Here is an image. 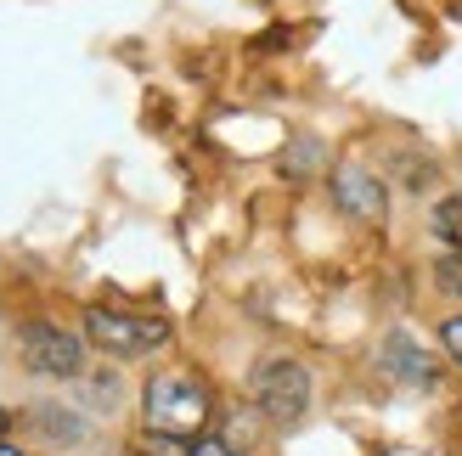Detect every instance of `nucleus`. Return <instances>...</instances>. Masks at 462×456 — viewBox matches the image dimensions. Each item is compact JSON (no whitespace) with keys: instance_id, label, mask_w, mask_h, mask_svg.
I'll use <instances>...</instances> for the list:
<instances>
[{"instance_id":"1","label":"nucleus","mask_w":462,"mask_h":456,"mask_svg":"<svg viewBox=\"0 0 462 456\" xmlns=\"http://www.w3.org/2000/svg\"><path fill=\"white\" fill-rule=\"evenodd\" d=\"M215 423V395L209 383L187 367H164L142 383V428L152 434H175V440H198Z\"/></svg>"},{"instance_id":"2","label":"nucleus","mask_w":462,"mask_h":456,"mask_svg":"<svg viewBox=\"0 0 462 456\" xmlns=\"http://www.w3.org/2000/svg\"><path fill=\"white\" fill-rule=\"evenodd\" d=\"M79 333H85V344L90 350H102L107 360H142L152 350H164L175 327L170 322H158V315H130V310H113V305H90L79 315Z\"/></svg>"},{"instance_id":"3","label":"nucleus","mask_w":462,"mask_h":456,"mask_svg":"<svg viewBox=\"0 0 462 456\" xmlns=\"http://www.w3.org/2000/svg\"><path fill=\"white\" fill-rule=\"evenodd\" d=\"M248 400L271 428H293L310 412V367L293 355H271L248 372Z\"/></svg>"},{"instance_id":"4","label":"nucleus","mask_w":462,"mask_h":456,"mask_svg":"<svg viewBox=\"0 0 462 456\" xmlns=\"http://www.w3.org/2000/svg\"><path fill=\"white\" fill-rule=\"evenodd\" d=\"M17 355L34 378H57V383L85 378V333H68L62 322H45V315L17 327Z\"/></svg>"},{"instance_id":"5","label":"nucleus","mask_w":462,"mask_h":456,"mask_svg":"<svg viewBox=\"0 0 462 456\" xmlns=\"http://www.w3.org/2000/svg\"><path fill=\"white\" fill-rule=\"evenodd\" d=\"M333 203L350 220H366V225H383L389 220V187L366 164H338L333 169Z\"/></svg>"},{"instance_id":"6","label":"nucleus","mask_w":462,"mask_h":456,"mask_svg":"<svg viewBox=\"0 0 462 456\" xmlns=\"http://www.w3.org/2000/svg\"><path fill=\"white\" fill-rule=\"evenodd\" d=\"M378 367L395 378V383H406V389H434V383H440L434 355H429L423 344H411V333H401V327L378 344Z\"/></svg>"},{"instance_id":"7","label":"nucleus","mask_w":462,"mask_h":456,"mask_svg":"<svg viewBox=\"0 0 462 456\" xmlns=\"http://www.w3.org/2000/svg\"><path fill=\"white\" fill-rule=\"evenodd\" d=\"M429 237L446 248V254H462V192H446L429 209Z\"/></svg>"},{"instance_id":"8","label":"nucleus","mask_w":462,"mask_h":456,"mask_svg":"<svg viewBox=\"0 0 462 456\" xmlns=\"http://www.w3.org/2000/svg\"><path fill=\"white\" fill-rule=\"evenodd\" d=\"M130 451H135V456H187L192 440H175V434H152V428H142Z\"/></svg>"},{"instance_id":"9","label":"nucleus","mask_w":462,"mask_h":456,"mask_svg":"<svg viewBox=\"0 0 462 456\" xmlns=\"http://www.w3.org/2000/svg\"><path fill=\"white\" fill-rule=\"evenodd\" d=\"M51 412H57V406H34V423H40L51 440H68V445H74V440L85 434V423H79V417H51Z\"/></svg>"},{"instance_id":"10","label":"nucleus","mask_w":462,"mask_h":456,"mask_svg":"<svg viewBox=\"0 0 462 456\" xmlns=\"http://www.w3.org/2000/svg\"><path fill=\"white\" fill-rule=\"evenodd\" d=\"M434 287H440L446 299H462V254L434 260Z\"/></svg>"},{"instance_id":"11","label":"nucleus","mask_w":462,"mask_h":456,"mask_svg":"<svg viewBox=\"0 0 462 456\" xmlns=\"http://www.w3.org/2000/svg\"><path fill=\"white\" fill-rule=\"evenodd\" d=\"M440 350L451 355V367H462V310L440 322Z\"/></svg>"},{"instance_id":"12","label":"nucleus","mask_w":462,"mask_h":456,"mask_svg":"<svg viewBox=\"0 0 462 456\" xmlns=\"http://www.w3.org/2000/svg\"><path fill=\"white\" fill-rule=\"evenodd\" d=\"M187 456H248V451H237V445L226 440V434H198Z\"/></svg>"},{"instance_id":"13","label":"nucleus","mask_w":462,"mask_h":456,"mask_svg":"<svg viewBox=\"0 0 462 456\" xmlns=\"http://www.w3.org/2000/svg\"><path fill=\"white\" fill-rule=\"evenodd\" d=\"M6 428H12V412H6V406H0V445H6Z\"/></svg>"},{"instance_id":"14","label":"nucleus","mask_w":462,"mask_h":456,"mask_svg":"<svg viewBox=\"0 0 462 456\" xmlns=\"http://www.w3.org/2000/svg\"><path fill=\"white\" fill-rule=\"evenodd\" d=\"M0 456H29V451H17V445H0Z\"/></svg>"}]
</instances>
